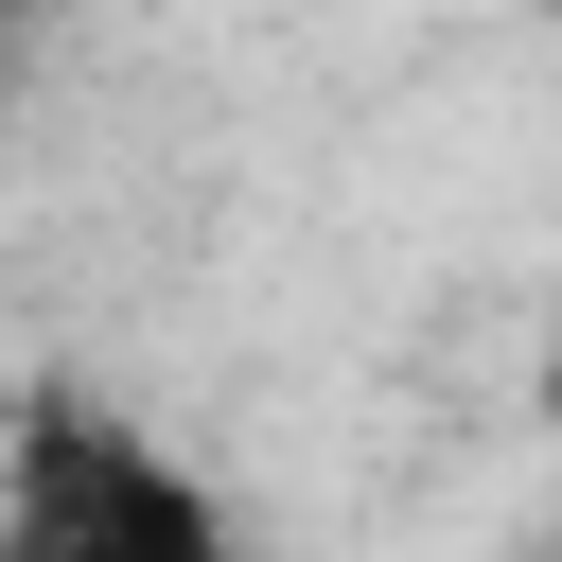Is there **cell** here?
Masks as SVG:
<instances>
[{
  "instance_id": "6da1fadb",
  "label": "cell",
  "mask_w": 562,
  "mask_h": 562,
  "mask_svg": "<svg viewBox=\"0 0 562 562\" xmlns=\"http://www.w3.org/2000/svg\"><path fill=\"white\" fill-rule=\"evenodd\" d=\"M0 562H228V509L105 404H0Z\"/></svg>"
},
{
  "instance_id": "7a4b0ae2",
  "label": "cell",
  "mask_w": 562,
  "mask_h": 562,
  "mask_svg": "<svg viewBox=\"0 0 562 562\" xmlns=\"http://www.w3.org/2000/svg\"><path fill=\"white\" fill-rule=\"evenodd\" d=\"M0 35H18V0H0Z\"/></svg>"
}]
</instances>
